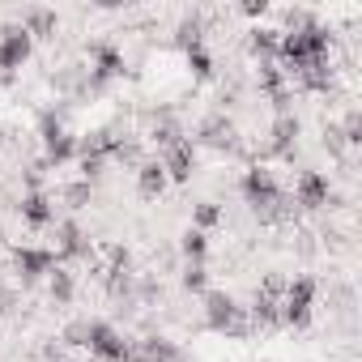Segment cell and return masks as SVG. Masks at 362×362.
I'll use <instances>...</instances> for the list:
<instances>
[{"label":"cell","instance_id":"obj_1","mask_svg":"<svg viewBox=\"0 0 362 362\" xmlns=\"http://www.w3.org/2000/svg\"><path fill=\"white\" fill-rule=\"evenodd\" d=\"M205 328L209 332H226V337H247L252 320H247V307L235 303V294L205 290Z\"/></svg>","mask_w":362,"mask_h":362},{"label":"cell","instance_id":"obj_2","mask_svg":"<svg viewBox=\"0 0 362 362\" xmlns=\"http://www.w3.org/2000/svg\"><path fill=\"white\" fill-rule=\"evenodd\" d=\"M315 294H320L315 277H290V281H286V290H281V298H277L281 324L303 328V324L311 320V311H315Z\"/></svg>","mask_w":362,"mask_h":362},{"label":"cell","instance_id":"obj_3","mask_svg":"<svg viewBox=\"0 0 362 362\" xmlns=\"http://www.w3.org/2000/svg\"><path fill=\"white\" fill-rule=\"evenodd\" d=\"M86 349H90L98 362H132V341H128L115 324H107V320H90V328H86Z\"/></svg>","mask_w":362,"mask_h":362},{"label":"cell","instance_id":"obj_4","mask_svg":"<svg viewBox=\"0 0 362 362\" xmlns=\"http://www.w3.org/2000/svg\"><path fill=\"white\" fill-rule=\"evenodd\" d=\"M328 201H332L328 175H324V170H303V175H298V184H294L290 205H298V209H307V214H320Z\"/></svg>","mask_w":362,"mask_h":362},{"label":"cell","instance_id":"obj_5","mask_svg":"<svg viewBox=\"0 0 362 362\" xmlns=\"http://www.w3.org/2000/svg\"><path fill=\"white\" fill-rule=\"evenodd\" d=\"M30 56H35V39L22 26H9L5 35H0V77H13Z\"/></svg>","mask_w":362,"mask_h":362},{"label":"cell","instance_id":"obj_6","mask_svg":"<svg viewBox=\"0 0 362 362\" xmlns=\"http://www.w3.org/2000/svg\"><path fill=\"white\" fill-rule=\"evenodd\" d=\"M162 170H166V179L170 184H188V179L197 175V145L184 136V141H175L170 149H162Z\"/></svg>","mask_w":362,"mask_h":362},{"label":"cell","instance_id":"obj_7","mask_svg":"<svg viewBox=\"0 0 362 362\" xmlns=\"http://www.w3.org/2000/svg\"><path fill=\"white\" fill-rule=\"evenodd\" d=\"M132 362H192V358H188L184 345L170 341V337H149V341H141L132 349Z\"/></svg>","mask_w":362,"mask_h":362},{"label":"cell","instance_id":"obj_8","mask_svg":"<svg viewBox=\"0 0 362 362\" xmlns=\"http://www.w3.org/2000/svg\"><path fill=\"white\" fill-rule=\"evenodd\" d=\"M13 264H18L22 281L30 286V281L47 277V273L56 269V252H47V247H18V252H13Z\"/></svg>","mask_w":362,"mask_h":362},{"label":"cell","instance_id":"obj_9","mask_svg":"<svg viewBox=\"0 0 362 362\" xmlns=\"http://www.w3.org/2000/svg\"><path fill=\"white\" fill-rule=\"evenodd\" d=\"M298 132H303V124H298V115H277V124H273V153H281V158H290L294 162V145H298Z\"/></svg>","mask_w":362,"mask_h":362},{"label":"cell","instance_id":"obj_10","mask_svg":"<svg viewBox=\"0 0 362 362\" xmlns=\"http://www.w3.org/2000/svg\"><path fill=\"white\" fill-rule=\"evenodd\" d=\"M18 209H22V218H26L30 226H52V222H56V205H52V197H47L43 188H39V192H26Z\"/></svg>","mask_w":362,"mask_h":362},{"label":"cell","instance_id":"obj_11","mask_svg":"<svg viewBox=\"0 0 362 362\" xmlns=\"http://www.w3.org/2000/svg\"><path fill=\"white\" fill-rule=\"evenodd\" d=\"M64 256H90L86 230L77 222H60L56 226V260H64Z\"/></svg>","mask_w":362,"mask_h":362},{"label":"cell","instance_id":"obj_12","mask_svg":"<svg viewBox=\"0 0 362 362\" xmlns=\"http://www.w3.org/2000/svg\"><path fill=\"white\" fill-rule=\"evenodd\" d=\"M166 184H170V179H166V170H162V162H158V158H149V162H141V166H136V188H141V197H145V201L162 197V192H166Z\"/></svg>","mask_w":362,"mask_h":362},{"label":"cell","instance_id":"obj_13","mask_svg":"<svg viewBox=\"0 0 362 362\" xmlns=\"http://www.w3.org/2000/svg\"><path fill=\"white\" fill-rule=\"evenodd\" d=\"M77 158V136L73 132H60V136H47L43 141V162L47 166H64Z\"/></svg>","mask_w":362,"mask_h":362},{"label":"cell","instance_id":"obj_14","mask_svg":"<svg viewBox=\"0 0 362 362\" xmlns=\"http://www.w3.org/2000/svg\"><path fill=\"white\" fill-rule=\"evenodd\" d=\"M179 252L188 256V264H205V256H209V235L197 230V226H188L184 235H179Z\"/></svg>","mask_w":362,"mask_h":362},{"label":"cell","instance_id":"obj_15","mask_svg":"<svg viewBox=\"0 0 362 362\" xmlns=\"http://www.w3.org/2000/svg\"><path fill=\"white\" fill-rule=\"evenodd\" d=\"M22 30L30 39H47V35H56V13L52 9H26L22 13Z\"/></svg>","mask_w":362,"mask_h":362},{"label":"cell","instance_id":"obj_16","mask_svg":"<svg viewBox=\"0 0 362 362\" xmlns=\"http://www.w3.org/2000/svg\"><path fill=\"white\" fill-rule=\"evenodd\" d=\"M277 30H252V39H247V52L252 56H260V64L264 60H277Z\"/></svg>","mask_w":362,"mask_h":362},{"label":"cell","instance_id":"obj_17","mask_svg":"<svg viewBox=\"0 0 362 362\" xmlns=\"http://www.w3.org/2000/svg\"><path fill=\"white\" fill-rule=\"evenodd\" d=\"M73 290H77V281H73L69 269H52V273H47V294H52L56 303H73Z\"/></svg>","mask_w":362,"mask_h":362},{"label":"cell","instance_id":"obj_18","mask_svg":"<svg viewBox=\"0 0 362 362\" xmlns=\"http://www.w3.org/2000/svg\"><path fill=\"white\" fill-rule=\"evenodd\" d=\"M179 286H184L188 294H205V286H209V269H205V264H184V273H179Z\"/></svg>","mask_w":362,"mask_h":362},{"label":"cell","instance_id":"obj_19","mask_svg":"<svg viewBox=\"0 0 362 362\" xmlns=\"http://www.w3.org/2000/svg\"><path fill=\"white\" fill-rule=\"evenodd\" d=\"M222 222V205H214V201H201L197 209H192V226L197 230H214Z\"/></svg>","mask_w":362,"mask_h":362},{"label":"cell","instance_id":"obj_20","mask_svg":"<svg viewBox=\"0 0 362 362\" xmlns=\"http://www.w3.org/2000/svg\"><path fill=\"white\" fill-rule=\"evenodd\" d=\"M188 69H192L197 77H214V60H209V52H205V47H188Z\"/></svg>","mask_w":362,"mask_h":362},{"label":"cell","instance_id":"obj_21","mask_svg":"<svg viewBox=\"0 0 362 362\" xmlns=\"http://www.w3.org/2000/svg\"><path fill=\"white\" fill-rule=\"evenodd\" d=\"M64 201H69V205H73V209H81V205H86V201H90V184H86V179H81V184H73V188H69V192H64Z\"/></svg>","mask_w":362,"mask_h":362},{"label":"cell","instance_id":"obj_22","mask_svg":"<svg viewBox=\"0 0 362 362\" xmlns=\"http://www.w3.org/2000/svg\"><path fill=\"white\" fill-rule=\"evenodd\" d=\"M86 328H90V320L69 324V328H64V341H69V345H86Z\"/></svg>","mask_w":362,"mask_h":362},{"label":"cell","instance_id":"obj_23","mask_svg":"<svg viewBox=\"0 0 362 362\" xmlns=\"http://www.w3.org/2000/svg\"><path fill=\"white\" fill-rule=\"evenodd\" d=\"M243 13H247V18H264L269 5H264V0H260V5H243Z\"/></svg>","mask_w":362,"mask_h":362}]
</instances>
